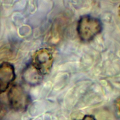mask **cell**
Instances as JSON below:
<instances>
[{"mask_svg": "<svg viewBox=\"0 0 120 120\" xmlns=\"http://www.w3.org/2000/svg\"><path fill=\"white\" fill-rule=\"evenodd\" d=\"M8 98L11 108L17 112L26 110L30 104V97L25 90L19 84L13 85L9 90Z\"/></svg>", "mask_w": 120, "mask_h": 120, "instance_id": "cell-2", "label": "cell"}, {"mask_svg": "<svg viewBox=\"0 0 120 120\" xmlns=\"http://www.w3.org/2000/svg\"><path fill=\"white\" fill-rule=\"evenodd\" d=\"M52 52L47 48H41L34 54L31 64L43 76L48 73L53 64Z\"/></svg>", "mask_w": 120, "mask_h": 120, "instance_id": "cell-3", "label": "cell"}, {"mask_svg": "<svg viewBox=\"0 0 120 120\" xmlns=\"http://www.w3.org/2000/svg\"><path fill=\"white\" fill-rule=\"evenodd\" d=\"M43 75H41L30 64L23 72V78L28 84L34 85L40 82Z\"/></svg>", "mask_w": 120, "mask_h": 120, "instance_id": "cell-5", "label": "cell"}, {"mask_svg": "<svg viewBox=\"0 0 120 120\" xmlns=\"http://www.w3.org/2000/svg\"><path fill=\"white\" fill-rule=\"evenodd\" d=\"M15 78L14 67L8 62L0 63V94L7 90Z\"/></svg>", "mask_w": 120, "mask_h": 120, "instance_id": "cell-4", "label": "cell"}, {"mask_svg": "<svg viewBox=\"0 0 120 120\" xmlns=\"http://www.w3.org/2000/svg\"><path fill=\"white\" fill-rule=\"evenodd\" d=\"M80 120H96L93 116L87 115L83 117V118Z\"/></svg>", "mask_w": 120, "mask_h": 120, "instance_id": "cell-6", "label": "cell"}, {"mask_svg": "<svg viewBox=\"0 0 120 120\" xmlns=\"http://www.w3.org/2000/svg\"><path fill=\"white\" fill-rule=\"evenodd\" d=\"M102 30L101 22L95 17L85 15L78 21L77 31L80 39L84 42L92 40Z\"/></svg>", "mask_w": 120, "mask_h": 120, "instance_id": "cell-1", "label": "cell"}, {"mask_svg": "<svg viewBox=\"0 0 120 120\" xmlns=\"http://www.w3.org/2000/svg\"><path fill=\"white\" fill-rule=\"evenodd\" d=\"M4 112V107L0 103V116H1Z\"/></svg>", "mask_w": 120, "mask_h": 120, "instance_id": "cell-8", "label": "cell"}, {"mask_svg": "<svg viewBox=\"0 0 120 120\" xmlns=\"http://www.w3.org/2000/svg\"></svg>", "mask_w": 120, "mask_h": 120, "instance_id": "cell-9", "label": "cell"}, {"mask_svg": "<svg viewBox=\"0 0 120 120\" xmlns=\"http://www.w3.org/2000/svg\"><path fill=\"white\" fill-rule=\"evenodd\" d=\"M116 106L119 112L120 113V98L118 99V100L116 101Z\"/></svg>", "mask_w": 120, "mask_h": 120, "instance_id": "cell-7", "label": "cell"}]
</instances>
